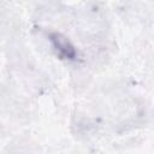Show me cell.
Returning a JSON list of instances; mask_svg holds the SVG:
<instances>
[{
    "mask_svg": "<svg viewBox=\"0 0 154 154\" xmlns=\"http://www.w3.org/2000/svg\"><path fill=\"white\" fill-rule=\"evenodd\" d=\"M49 40L52 41L57 53L61 57V58H65V59H72L76 54L75 52V48L69 42V40L66 37H64L63 35L58 34V32H54V34H51L49 35Z\"/></svg>",
    "mask_w": 154,
    "mask_h": 154,
    "instance_id": "cell-1",
    "label": "cell"
}]
</instances>
